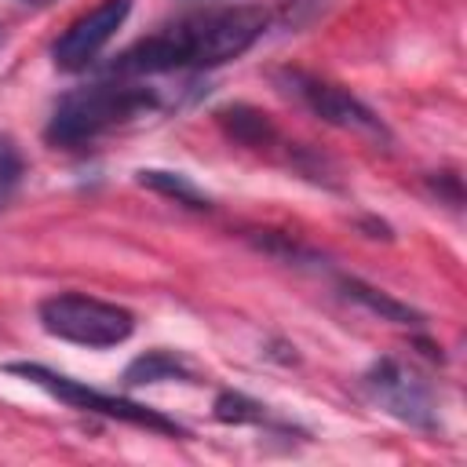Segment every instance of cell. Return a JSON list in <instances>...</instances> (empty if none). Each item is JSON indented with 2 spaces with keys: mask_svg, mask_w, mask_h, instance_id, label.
I'll use <instances>...</instances> for the list:
<instances>
[{
  "mask_svg": "<svg viewBox=\"0 0 467 467\" xmlns=\"http://www.w3.org/2000/svg\"><path fill=\"white\" fill-rule=\"evenodd\" d=\"M266 29V11L255 4H234V7H212L201 15L182 18L179 26H168L128 51L117 55L113 73L120 77H150V73H171V69H201V66H223L237 55H244Z\"/></svg>",
  "mask_w": 467,
  "mask_h": 467,
  "instance_id": "obj_1",
  "label": "cell"
},
{
  "mask_svg": "<svg viewBox=\"0 0 467 467\" xmlns=\"http://www.w3.org/2000/svg\"><path fill=\"white\" fill-rule=\"evenodd\" d=\"M157 106L153 91L135 84H91L58 102L47 124V139L58 146H80L99 139L102 131L128 124L135 117H146Z\"/></svg>",
  "mask_w": 467,
  "mask_h": 467,
  "instance_id": "obj_2",
  "label": "cell"
},
{
  "mask_svg": "<svg viewBox=\"0 0 467 467\" xmlns=\"http://www.w3.org/2000/svg\"><path fill=\"white\" fill-rule=\"evenodd\" d=\"M40 325L66 339V343H80V347H117L131 336L135 317L117 306V303H102L91 296H77V292H62L40 303Z\"/></svg>",
  "mask_w": 467,
  "mask_h": 467,
  "instance_id": "obj_3",
  "label": "cell"
},
{
  "mask_svg": "<svg viewBox=\"0 0 467 467\" xmlns=\"http://www.w3.org/2000/svg\"><path fill=\"white\" fill-rule=\"evenodd\" d=\"M7 372L15 376H26L29 383H36L40 390L55 394L58 401L73 405V409H84V412H99V416H109V420H124V423H135V427H146V431H161V434H182L179 423H171L168 416L139 405V401H124V398H113V394H102V390H91L84 387L80 379H69V376H58L44 365H7Z\"/></svg>",
  "mask_w": 467,
  "mask_h": 467,
  "instance_id": "obj_4",
  "label": "cell"
},
{
  "mask_svg": "<svg viewBox=\"0 0 467 467\" xmlns=\"http://www.w3.org/2000/svg\"><path fill=\"white\" fill-rule=\"evenodd\" d=\"M365 387L372 390V398L390 412L398 416L401 423H412V427H434V398H431V387L401 361L394 358H383L368 368L365 376Z\"/></svg>",
  "mask_w": 467,
  "mask_h": 467,
  "instance_id": "obj_5",
  "label": "cell"
},
{
  "mask_svg": "<svg viewBox=\"0 0 467 467\" xmlns=\"http://www.w3.org/2000/svg\"><path fill=\"white\" fill-rule=\"evenodd\" d=\"M131 11V0H102L88 15H80L51 47V58L58 69H84L95 62V55L113 40V33L124 26Z\"/></svg>",
  "mask_w": 467,
  "mask_h": 467,
  "instance_id": "obj_6",
  "label": "cell"
},
{
  "mask_svg": "<svg viewBox=\"0 0 467 467\" xmlns=\"http://www.w3.org/2000/svg\"><path fill=\"white\" fill-rule=\"evenodd\" d=\"M292 91L328 124L343 128V131H354V135H368V139H383V124L379 117L358 102L350 91H343L339 84H328V80H317L310 73H292Z\"/></svg>",
  "mask_w": 467,
  "mask_h": 467,
  "instance_id": "obj_7",
  "label": "cell"
},
{
  "mask_svg": "<svg viewBox=\"0 0 467 467\" xmlns=\"http://www.w3.org/2000/svg\"><path fill=\"white\" fill-rule=\"evenodd\" d=\"M219 120H223L226 131H230L237 142H244V146H270L274 135H277L274 124H270V117L259 113V109H252V106H230V109L219 113Z\"/></svg>",
  "mask_w": 467,
  "mask_h": 467,
  "instance_id": "obj_8",
  "label": "cell"
},
{
  "mask_svg": "<svg viewBox=\"0 0 467 467\" xmlns=\"http://www.w3.org/2000/svg\"><path fill=\"white\" fill-rule=\"evenodd\" d=\"M168 376H182V379H190V368H186L179 358L164 354V350H150V354H142V358L131 361L128 372H124L128 383H157V379H168Z\"/></svg>",
  "mask_w": 467,
  "mask_h": 467,
  "instance_id": "obj_9",
  "label": "cell"
},
{
  "mask_svg": "<svg viewBox=\"0 0 467 467\" xmlns=\"http://www.w3.org/2000/svg\"><path fill=\"white\" fill-rule=\"evenodd\" d=\"M343 288H347V296H354L358 303H365L368 310H376V314L387 317V321H398V325H416V321H420L416 310H409L405 303H398V299H390V296H383V292H376V288H368V285H361V281H347Z\"/></svg>",
  "mask_w": 467,
  "mask_h": 467,
  "instance_id": "obj_10",
  "label": "cell"
},
{
  "mask_svg": "<svg viewBox=\"0 0 467 467\" xmlns=\"http://www.w3.org/2000/svg\"><path fill=\"white\" fill-rule=\"evenodd\" d=\"M139 182L150 186V190H157V193H164V197H175V201H182L190 208H204L208 204V197L190 179H182L175 171H139Z\"/></svg>",
  "mask_w": 467,
  "mask_h": 467,
  "instance_id": "obj_11",
  "label": "cell"
},
{
  "mask_svg": "<svg viewBox=\"0 0 467 467\" xmlns=\"http://www.w3.org/2000/svg\"><path fill=\"white\" fill-rule=\"evenodd\" d=\"M18 182H22V153L7 135H0V208L11 201Z\"/></svg>",
  "mask_w": 467,
  "mask_h": 467,
  "instance_id": "obj_12",
  "label": "cell"
},
{
  "mask_svg": "<svg viewBox=\"0 0 467 467\" xmlns=\"http://www.w3.org/2000/svg\"><path fill=\"white\" fill-rule=\"evenodd\" d=\"M215 416H219L223 423H252V420L263 416V409H259L255 401L241 398V394H223V398L215 401Z\"/></svg>",
  "mask_w": 467,
  "mask_h": 467,
  "instance_id": "obj_13",
  "label": "cell"
},
{
  "mask_svg": "<svg viewBox=\"0 0 467 467\" xmlns=\"http://www.w3.org/2000/svg\"><path fill=\"white\" fill-rule=\"evenodd\" d=\"M29 4H47V0H29Z\"/></svg>",
  "mask_w": 467,
  "mask_h": 467,
  "instance_id": "obj_14",
  "label": "cell"
}]
</instances>
